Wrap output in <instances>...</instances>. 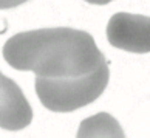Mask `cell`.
I'll return each mask as SVG.
<instances>
[{
  "label": "cell",
  "mask_w": 150,
  "mask_h": 138,
  "mask_svg": "<svg viewBox=\"0 0 150 138\" xmlns=\"http://www.w3.org/2000/svg\"><path fill=\"white\" fill-rule=\"evenodd\" d=\"M5 60L40 78H79L105 62L93 36L68 26L17 33L3 45Z\"/></svg>",
  "instance_id": "1"
},
{
  "label": "cell",
  "mask_w": 150,
  "mask_h": 138,
  "mask_svg": "<svg viewBox=\"0 0 150 138\" xmlns=\"http://www.w3.org/2000/svg\"><path fill=\"white\" fill-rule=\"evenodd\" d=\"M110 71L107 62L79 78H36V93L51 112L67 113L96 101L108 85Z\"/></svg>",
  "instance_id": "2"
},
{
  "label": "cell",
  "mask_w": 150,
  "mask_h": 138,
  "mask_svg": "<svg viewBox=\"0 0 150 138\" xmlns=\"http://www.w3.org/2000/svg\"><path fill=\"white\" fill-rule=\"evenodd\" d=\"M107 39L115 48L129 53H150V17L116 13L107 23Z\"/></svg>",
  "instance_id": "3"
},
{
  "label": "cell",
  "mask_w": 150,
  "mask_h": 138,
  "mask_svg": "<svg viewBox=\"0 0 150 138\" xmlns=\"http://www.w3.org/2000/svg\"><path fill=\"white\" fill-rule=\"evenodd\" d=\"M33 121V109L22 89L0 71V127L22 130Z\"/></svg>",
  "instance_id": "4"
},
{
  "label": "cell",
  "mask_w": 150,
  "mask_h": 138,
  "mask_svg": "<svg viewBox=\"0 0 150 138\" xmlns=\"http://www.w3.org/2000/svg\"><path fill=\"white\" fill-rule=\"evenodd\" d=\"M76 138H125L118 120L107 112H99L79 124Z\"/></svg>",
  "instance_id": "5"
},
{
  "label": "cell",
  "mask_w": 150,
  "mask_h": 138,
  "mask_svg": "<svg viewBox=\"0 0 150 138\" xmlns=\"http://www.w3.org/2000/svg\"><path fill=\"white\" fill-rule=\"evenodd\" d=\"M28 2V0H0V9H9V8H16L19 5Z\"/></svg>",
  "instance_id": "6"
},
{
  "label": "cell",
  "mask_w": 150,
  "mask_h": 138,
  "mask_svg": "<svg viewBox=\"0 0 150 138\" xmlns=\"http://www.w3.org/2000/svg\"><path fill=\"white\" fill-rule=\"evenodd\" d=\"M87 3H91V5H107L113 0H85Z\"/></svg>",
  "instance_id": "7"
}]
</instances>
